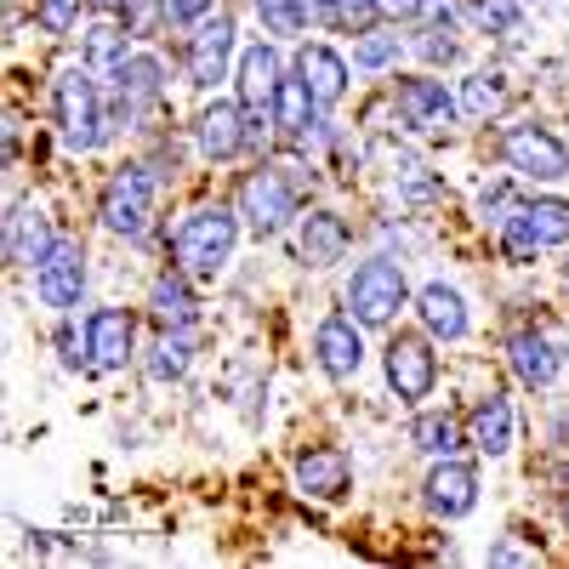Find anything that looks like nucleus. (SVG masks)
<instances>
[{
    "mask_svg": "<svg viewBox=\"0 0 569 569\" xmlns=\"http://www.w3.org/2000/svg\"><path fill=\"white\" fill-rule=\"evenodd\" d=\"M52 114H58V137L69 154H91L103 149V142L114 137L109 131V98H103V80L91 74L86 63L63 69L52 80Z\"/></svg>",
    "mask_w": 569,
    "mask_h": 569,
    "instance_id": "1",
    "label": "nucleus"
},
{
    "mask_svg": "<svg viewBox=\"0 0 569 569\" xmlns=\"http://www.w3.org/2000/svg\"><path fill=\"white\" fill-rule=\"evenodd\" d=\"M233 246H240V211H228V206H200V211H188L182 228H177V240H171V257L188 279H217L233 257Z\"/></svg>",
    "mask_w": 569,
    "mask_h": 569,
    "instance_id": "2",
    "label": "nucleus"
},
{
    "mask_svg": "<svg viewBox=\"0 0 569 569\" xmlns=\"http://www.w3.org/2000/svg\"><path fill=\"white\" fill-rule=\"evenodd\" d=\"M154 200H160V177L149 166H120L109 182H103V200H98V217L114 240H149L154 228Z\"/></svg>",
    "mask_w": 569,
    "mask_h": 569,
    "instance_id": "3",
    "label": "nucleus"
},
{
    "mask_svg": "<svg viewBox=\"0 0 569 569\" xmlns=\"http://www.w3.org/2000/svg\"><path fill=\"white\" fill-rule=\"evenodd\" d=\"M233 211H240V222L257 233V240H273V233L302 211V188L291 182V171H284V166H268L262 160L257 171H246L240 194H233Z\"/></svg>",
    "mask_w": 569,
    "mask_h": 569,
    "instance_id": "4",
    "label": "nucleus"
},
{
    "mask_svg": "<svg viewBox=\"0 0 569 569\" xmlns=\"http://www.w3.org/2000/svg\"><path fill=\"white\" fill-rule=\"evenodd\" d=\"M342 302H348V313H353L359 325H393V319H399V308L410 302L405 268H399V262H388V257L359 262V268H353V279H348V291H342Z\"/></svg>",
    "mask_w": 569,
    "mask_h": 569,
    "instance_id": "5",
    "label": "nucleus"
},
{
    "mask_svg": "<svg viewBox=\"0 0 569 569\" xmlns=\"http://www.w3.org/2000/svg\"><path fill=\"white\" fill-rule=\"evenodd\" d=\"M569 246V200H518L501 222V251L512 262H536V251Z\"/></svg>",
    "mask_w": 569,
    "mask_h": 569,
    "instance_id": "6",
    "label": "nucleus"
},
{
    "mask_svg": "<svg viewBox=\"0 0 569 569\" xmlns=\"http://www.w3.org/2000/svg\"><path fill=\"white\" fill-rule=\"evenodd\" d=\"M382 370H388V388L405 405L427 399V393H433V382H439V359H433V348H427L421 330H393L388 348H382Z\"/></svg>",
    "mask_w": 569,
    "mask_h": 569,
    "instance_id": "7",
    "label": "nucleus"
},
{
    "mask_svg": "<svg viewBox=\"0 0 569 569\" xmlns=\"http://www.w3.org/2000/svg\"><path fill=\"white\" fill-rule=\"evenodd\" d=\"M501 160L525 182H563L569 177V142H558L547 126H512L501 137Z\"/></svg>",
    "mask_w": 569,
    "mask_h": 569,
    "instance_id": "8",
    "label": "nucleus"
},
{
    "mask_svg": "<svg viewBox=\"0 0 569 569\" xmlns=\"http://www.w3.org/2000/svg\"><path fill=\"white\" fill-rule=\"evenodd\" d=\"M228 63H233V18H228V12L200 18L194 34H188V52H182L188 86H194V91H211L217 80H228Z\"/></svg>",
    "mask_w": 569,
    "mask_h": 569,
    "instance_id": "9",
    "label": "nucleus"
},
{
    "mask_svg": "<svg viewBox=\"0 0 569 569\" xmlns=\"http://www.w3.org/2000/svg\"><path fill=\"white\" fill-rule=\"evenodd\" d=\"M34 297H40V308H52V313L80 308V297H86V246L80 240H58L52 246V257L34 268Z\"/></svg>",
    "mask_w": 569,
    "mask_h": 569,
    "instance_id": "10",
    "label": "nucleus"
},
{
    "mask_svg": "<svg viewBox=\"0 0 569 569\" xmlns=\"http://www.w3.org/2000/svg\"><path fill=\"white\" fill-rule=\"evenodd\" d=\"M393 114L410 126V131H439L461 114V103L445 91V80H427V74H405L393 80Z\"/></svg>",
    "mask_w": 569,
    "mask_h": 569,
    "instance_id": "11",
    "label": "nucleus"
},
{
    "mask_svg": "<svg viewBox=\"0 0 569 569\" xmlns=\"http://www.w3.org/2000/svg\"><path fill=\"white\" fill-rule=\"evenodd\" d=\"M359 319L353 313H325L319 330H313V353H319V370L330 382H353L359 365H365V337H359Z\"/></svg>",
    "mask_w": 569,
    "mask_h": 569,
    "instance_id": "12",
    "label": "nucleus"
},
{
    "mask_svg": "<svg viewBox=\"0 0 569 569\" xmlns=\"http://www.w3.org/2000/svg\"><path fill=\"white\" fill-rule=\"evenodd\" d=\"M194 142H200L206 160H240L251 149V114H246V103H228V98L206 103L200 120H194Z\"/></svg>",
    "mask_w": 569,
    "mask_h": 569,
    "instance_id": "13",
    "label": "nucleus"
},
{
    "mask_svg": "<svg viewBox=\"0 0 569 569\" xmlns=\"http://www.w3.org/2000/svg\"><path fill=\"white\" fill-rule=\"evenodd\" d=\"M421 501L433 518H467L472 507H479V472H472V461H433V472H427V485H421Z\"/></svg>",
    "mask_w": 569,
    "mask_h": 569,
    "instance_id": "14",
    "label": "nucleus"
},
{
    "mask_svg": "<svg viewBox=\"0 0 569 569\" xmlns=\"http://www.w3.org/2000/svg\"><path fill=\"white\" fill-rule=\"evenodd\" d=\"M284 80V58H279V46L273 40H257L240 52V103L251 120H268L273 126V91Z\"/></svg>",
    "mask_w": 569,
    "mask_h": 569,
    "instance_id": "15",
    "label": "nucleus"
},
{
    "mask_svg": "<svg viewBox=\"0 0 569 569\" xmlns=\"http://www.w3.org/2000/svg\"><path fill=\"white\" fill-rule=\"evenodd\" d=\"M86 342H91V370H120L137 348V313L131 308H98L86 319Z\"/></svg>",
    "mask_w": 569,
    "mask_h": 569,
    "instance_id": "16",
    "label": "nucleus"
},
{
    "mask_svg": "<svg viewBox=\"0 0 569 569\" xmlns=\"http://www.w3.org/2000/svg\"><path fill=\"white\" fill-rule=\"evenodd\" d=\"M103 91L137 120L142 109H154V103L166 98V63H160L154 52H137V58H126V69H120L114 86H103Z\"/></svg>",
    "mask_w": 569,
    "mask_h": 569,
    "instance_id": "17",
    "label": "nucleus"
},
{
    "mask_svg": "<svg viewBox=\"0 0 569 569\" xmlns=\"http://www.w3.org/2000/svg\"><path fill=\"white\" fill-rule=\"evenodd\" d=\"M416 319H421V330L433 342H461L467 337V302H461L456 284H445V279H433V284H421V291H416Z\"/></svg>",
    "mask_w": 569,
    "mask_h": 569,
    "instance_id": "18",
    "label": "nucleus"
},
{
    "mask_svg": "<svg viewBox=\"0 0 569 569\" xmlns=\"http://www.w3.org/2000/svg\"><path fill=\"white\" fill-rule=\"evenodd\" d=\"M512 433H518V416H512V399L507 393H485L479 405H472L467 416V445L479 456H507L512 450Z\"/></svg>",
    "mask_w": 569,
    "mask_h": 569,
    "instance_id": "19",
    "label": "nucleus"
},
{
    "mask_svg": "<svg viewBox=\"0 0 569 569\" xmlns=\"http://www.w3.org/2000/svg\"><path fill=\"white\" fill-rule=\"evenodd\" d=\"M348 246H353V233L337 211H308L302 228H297V257L308 268H337L348 257Z\"/></svg>",
    "mask_w": 569,
    "mask_h": 569,
    "instance_id": "20",
    "label": "nucleus"
},
{
    "mask_svg": "<svg viewBox=\"0 0 569 569\" xmlns=\"http://www.w3.org/2000/svg\"><path fill=\"white\" fill-rule=\"evenodd\" d=\"M58 240H63V233H52V217H46L40 206H18L7 217V257L18 268H40L46 257H52Z\"/></svg>",
    "mask_w": 569,
    "mask_h": 569,
    "instance_id": "21",
    "label": "nucleus"
},
{
    "mask_svg": "<svg viewBox=\"0 0 569 569\" xmlns=\"http://www.w3.org/2000/svg\"><path fill=\"white\" fill-rule=\"evenodd\" d=\"M297 74L308 80L319 114H325V109H337V103L348 98V58H342V52H330V46H319V40L297 52Z\"/></svg>",
    "mask_w": 569,
    "mask_h": 569,
    "instance_id": "22",
    "label": "nucleus"
},
{
    "mask_svg": "<svg viewBox=\"0 0 569 569\" xmlns=\"http://www.w3.org/2000/svg\"><path fill=\"white\" fill-rule=\"evenodd\" d=\"M149 313L160 330H194L200 319V302H194V279H188L182 268H166L154 279V291H149Z\"/></svg>",
    "mask_w": 569,
    "mask_h": 569,
    "instance_id": "23",
    "label": "nucleus"
},
{
    "mask_svg": "<svg viewBox=\"0 0 569 569\" xmlns=\"http://www.w3.org/2000/svg\"><path fill=\"white\" fill-rule=\"evenodd\" d=\"M507 365H512V376L525 388H552L563 353H558V342L541 337V330H518V337L507 342Z\"/></svg>",
    "mask_w": 569,
    "mask_h": 569,
    "instance_id": "24",
    "label": "nucleus"
},
{
    "mask_svg": "<svg viewBox=\"0 0 569 569\" xmlns=\"http://www.w3.org/2000/svg\"><path fill=\"white\" fill-rule=\"evenodd\" d=\"M348 485H353V467H348L342 450H308L297 461V490L313 496V501H342Z\"/></svg>",
    "mask_w": 569,
    "mask_h": 569,
    "instance_id": "25",
    "label": "nucleus"
},
{
    "mask_svg": "<svg viewBox=\"0 0 569 569\" xmlns=\"http://www.w3.org/2000/svg\"><path fill=\"white\" fill-rule=\"evenodd\" d=\"M313 120H319V103H313L308 80H302L297 69H284V80H279V91H273V131L291 137V142H302Z\"/></svg>",
    "mask_w": 569,
    "mask_h": 569,
    "instance_id": "26",
    "label": "nucleus"
},
{
    "mask_svg": "<svg viewBox=\"0 0 569 569\" xmlns=\"http://www.w3.org/2000/svg\"><path fill=\"white\" fill-rule=\"evenodd\" d=\"M126 40H131L126 23H109V18H103V23H91V29L80 34V63L98 74L103 86H114V74H120L126 58H131V52H126Z\"/></svg>",
    "mask_w": 569,
    "mask_h": 569,
    "instance_id": "27",
    "label": "nucleus"
},
{
    "mask_svg": "<svg viewBox=\"0 0 569 569\" xmlns=\"http://www.w3.org/2000/svg\"><path fill=\"white\" fill-rule=\"evenodd\" d=\"M507 74H496V69H479V74H467L461 80V120H496L501 109H507Z\"/></svg>",
    "mask_w": 569,
    "mask_h": 569,
    "instance_id": "28",
    "label": "nucleus"
},
{
    "mask_svg": "<svg viewBox=\"0 0 569 569\" xmlns=\"http://www.w3.org/2000/svg\"><path fill=\"white\" fill-rule=\"evenodd\" d=\"M410 445H416L421 456L445 461V456H456L467 439H461V421H456L450 410H421V416L410 421Z\"/></svg>",
    "mask_w": 569,
    "mask_h": 569,
    "instance_id": "29",
    "label": "nucleus"
},
{
    "mask_svg": "<svg viewBox=\"0 0 569 569\" xmlns=\"http://www.w3.org/2000/svg\"><path fill=\"white\" fill-rule=\"evenodd\" d=\"M308 7H313L319 23L342 29V34H365V29H376V18H382L376 0H308Z\"/></svg>",
    "mask_w": 569,
    "mask_h": 569,
    "instance_id": "30",
    "label": "nucleus"
},
{
    "mask_svg": "<svg viewBox=\"0 0 569 569\" xmlns=\"http://www.w3.org/2000/svg\"><path fill=\"white\" fill-rule=\"evenodd\" d=\"M257 18L273 40H297L308 23H313V7L308 0H257Z\"/></svg>",
    "mask_w": 569,
    "mask_h": 569,
    "instance_id": "31",
    "label": "nucleus"
},
{
    "mask_svg": "<svg viewBox=\"0 0 569 569\" xmlns=\"http://www.w3.org/2000/svg\"><path fill=\"white\" fill-rule=\"evenodd\" d=\"M393 63H399V34L365 29V34L353 40V69H359V74H382V69H393Z\"/></svg>",
    "mask_w": 569,
    "mask_h": 569,
    "instance_id": "32",
    "label": "nucleus"
},
{
    "mask_svg": "<svg viewBox=\"0 0 569 569\" xmlns=\"http://www.w3.org/2000/svg\"><path fill=\"white\" fill-rule=\"evenodd\" d=\"M149 376L154 382H177V376H188V330H160V342L149 353Z\"/></svg>",
    "mask_w": 569,
    "mask_h": 569,
    "instance_id": "33",
    "label": "nucleus"
},
{
    "mask_svg": "<svg viewBox=\"0 0 569 569\" xmlns=\"http://www.w3.org/2000/svg\"><path fill=\"white\" fill-rule=\"evenodd\" d=\"M472 23L485 34H518L525 29V0H472Z\"/></svg>",
    "mask_w": 569,
    "mask_h": 569,
    "instance_id": "34",
    "label": "nucleus"
},
{
    "mask_svg": "<svg viewBox=\"0 0 569 569\" xmlns=\"http://www.w3.org/2000/svg\"><path fill=\"white\" fill-rule=\"evenodd\" d=\"M120 23H126L131 40H154V29L171 23V18H166V0H126V7H120Z\"/></svg>",
    "mask_w": 569,
    "mask_h": 569,
    "instance_id": "35",
    "label": "nucleus"
},
{
    "mask_svg": "<svg viewBox=\"0 0 569 569\" xmlns=\"http://www.w3.org/2000/svg\"><path fill=\"white\" fill-rule=\"evenodd\" d=\"M74 18H80V0H34V23L46 34H69Z\"/></svg>",
    "mask_w": 569,
    "mask_h": 569,
    "instance_id": "36",
    "label": "nucleus"
},
{
    "mask_svg": "<svg viewBox=\"0 0 569 569\" xmlns=\"http://www.w3.org/2000/svg\"><path fill=\"white\" fill-rule=\"evenodd\" d=\"M479 211H485V222H496V228H501V222L518 211V200H512V182H496V188H485Z\"/></svg>",
    "mask_w": 569,
    "mask_h": 569,
    "instance_id": "37",
    "label": "nucleus"
},
{
    "mask_svg": "<svg viewBox=\"0 0 569 569\" xmlns=\"http://www.w3.org/2000/svg\"><path fill=\"white\" fill-rule=\"evenodd\" d=\"M166 18L177 29H194L200 18H211V0H166Z\"/></svg>",
    "mask_w": 569,
    "mask_h": 569,
    "instance_id": "38",
    "label": "nucleus"
},
{
    "mask_svg": "<svg viewBox=\"0 0 569 569\" xmlns=\"http://www.w3.org/2000/svg\"><path fill=\"white\" fill-rule=\"evenodd\" d=\"M376 7H382V18H393V23H421L433 0H376Z\"/></svg>",
    "mask_w": 569,
    "mask_h": 569,
    "instance_id": "39",
    "label": "nucleus"
},
{
    "mask_svg": "<svg viewBox=\"0 0 569 569\" xmlns=\"http://www.w3.org/2000/svg\"><path fill=\"white\" fill-rule=\"evenodd\" d=\"M518 558H525L518 547H496V552H490V563H518Z\"/></svg>",
    "mask_w": 569,
    "mask_h": 569,
    "instance_id": "40",
    "label": "nucleus"
},
{
    "mask_svg": "<svg viewBox=\"0 0 569 569\" xmlns=\"http://www.w3.org/2000/svg\"><path fill=\"white\" fill-rule=\"evenodd\" d=\"M86 7H98V12H120L126 0H86Z\"/></svg>",
    "mask_w": 569,
    "mask_h": 569,
    "instance_id": "41",
    "label": "nucleus"
},
{
    "mask_svg": "<svg viewBox=\"0 0 569 569\" xmlns=\"http://www.w3.org/2000/svg\"><path fill=\"white\" fill-rule=\"evenodd\" d=\"M563 530H569V501H563Z\"/></svg>",
    "mask_w": 569,
    "mask_h": 569,
    "instance_id": "42",
    "label": "nucleus"
},
{
    "mask_svg": "<svg viewBox=\"0 0 569 569\" xmlns=\"http://www.w3.org/2000/svg\"><path fill=\"white\" fill-rule=\"evenodd\" d=\"M563 485H569V472H563Z\"/></svg>",
    "mask_w": 569,
    "mask_h": 569,
    "instance_id": "43",
    "label": "nucleus"
},
{
    "mask_svg": "<svg viewBox=\"0 0 569 569\" xmlns=\"http://www.w3.org/2000/svg\"><path fill=\"white\" fill-rule=\"evenodd\" d=\"M563 273H569V262H563Z\"/></svg>",
    "mask_w": 569,
    "mask_h": 569,
    "instance_id": "44",
    "label": "nucleus"
}]
</instances>
